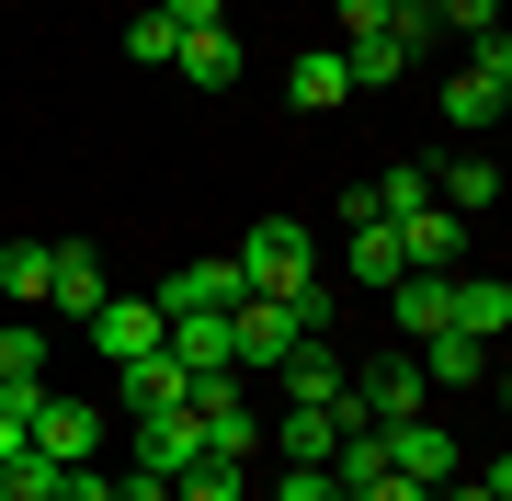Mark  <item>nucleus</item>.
I'll return each instance as SVG.
<instances>
[{"label": "nucleus", "instance_id": "f257e3e1", "mask_svg": "<svg viewBox=\"0 0 512 501\" xmlns=\"http://www.w3.org/2000/svg\"><path fill=\"white\" fill-rule=\"evenodd\" d=\"M239 274H251V297H285L296 319H308V342L330 331V285L308 274V228L296 217H262L251 240H239Z\"/></svg>", "mask_w": 512, "mask_h": 501}, {"label": "nucleus", "instance_id": "f03ea898", "mask_svg": "<svg viewBox=\"0 0 512 501\" xmlns=\"http://www.w3.org/2000/svg\"><path fill=\"white\" fill-rule=\"evenodd\" d=\"M501 103H512V35H478V57L444 80V126L478 137V126H501Z\"/></svg>", "mask_w": 512, "mask_h": 501}, {"label": "nucleus", "instance_id": "7ed1b4c3", "mask_svg": "<svg viewBox=\"0 0 512 501\" xmlns=\"http://www.w3.org/2000/svg\"><path fill=\"white\" fill-rule=\"evenodd\" d=\"M296 342H308V319H296L285 297H239V308H228V365H239V376H262V365H285Z\"/></svg>", "mask_w": 512, "mask_h": 501}, {"label": "nucleus", "instance_id": "20e7f679", "mask_svg": "<svg viewBox=\"0 0 512 501\" xmlns=\"http://www.w3.org/2000/svg\"><path fill=\"white\" fill-rule=\"evenodd\" d=\"M80 331H92V353H103L114 376H126V365H148V353H160V331H171V319L148 308V297H103L92 319H80Z\"/></svg>", "mask_w": 512, "mask_h": 501}, {"label": "nucleus", "instance_id": "39448f33", "mask_svg": "<svg viewBox=\"0 0 512 501\" xmlns=\"http://www.w3.org/2000/svg\"><path fill=\"white\" fill-rule=\"evenodd\" d=\"M103 433H114V422H103L92 399H57V388L35 399V456H57V467H103Z\"/></svg>", "mask_w": 512, "mask_h": 501}, {"label": "nucleus", "instance_id": "423d86ee", "mask_svg": "<svg viewBox=\"0 0 512 501\" xmlns=\"http://www.w3.org/2000/svg\"><path fill=\"white\" fill-rule=\"evenodd\" d=\"M251 297V274H239V251H217V262H183V274H160V319H194V308H239Z\"/></svg>", "mask_w": 512, "mask_h": 501}, {"label": "nucleus", "instance_id": "0eeeda50", "mask_svg": "<svg viewBox=\"0 0 512 501\" xmlns=\"http://www.w3.org/2000/svg\"><path fill=\"white\" fill-rule=\"evenodd\" d=\"M387 228H399V262H410V274H467V217L421 205V217H387Z\"/></svg>", "mask_w": 512, "mask_h": 501}, {"label": "nucleus", "instance_id": "6e6552de", "mask_svg": "<svg viewBox=\"0 0 512 501\" xmlns=\"http://www.w3.org/2000/svg\"><path fill=\"white\" fill-rule=\"evenodd\" d=\"M114 297V274H103V251H80V240H57V262H46V308L57 319H69V331H80V319H92Z\"/></svg>", "mask_w": 512, "mask_h": 501}, {"label": "nucleus", "instance_id": "1a4fd4ad", "mask_svg": "<svg viewBox=\"0 0 512 501\" xmlns=\"http://www.w3.org/2000/svg\"><path fill=\"white\" fill-rule=\"evenodd\" d=\"M387 467L421 490H444V479H467V456H456V433H433V422H387Z\"/></svg>", "mask_w": 512, "mask_h": 501}, {"label": "nucleus", "instance_id": "9d476101", "mask_svg": "<svg viewBox=\"0 0 512 501\" xmlns=\"http://www.w3.org/2000/svg\"><path fill=\"white\" fill-rule=\"evenodd\" d=\"M353 399H365L376 422H421V399H433V376H421V353H387L376 376H353Z\"/></svg>", "mask_w": 512, "mask_h": 501}, {"label": "nucleus", "instance_id": "9b49d317", "mask_svg": "<svg viewBox=\"0 0 512 501\" xmlns=\"http://www.w3.org/2000/svg\"><path fill=\"white\" fill-rule=\"evenodd\" d=\"M194 445H205V433H194V410H137V422H126V467H160V479H171Z\"/></svg>", "mask_w": 512, "mask_h": 501}, {"label": "nucleus", "instance_id": "f8f14e48", "mask_svg": "<svg viewBox=\"0 0 512 501\" xmlns=\"http://www.w3.org/2000/svg\"><path fill=\"white\" fill-rule=\"evenodd\" d=\"M160 353H171V365H194V376H239V365H228V308L171 319V331H160Z\"/></svg>", "mask_w": 512, "mask_h": 501}, {"label": "nucleus", "instance_id": "ddd939ff", "mask_svg": "<svg viewBox=\"0 0 512 501\" xmlns=\"http://www.w3.org/2000/svg\"><path fill=\"white\" fill-rule=\"evenodd\" d=\"M387 297H399V331H410V342L456 331V274H399V285H387Z\"/></svg>", "mask_w": 512, "mask_h": 501}, {"label": "nucleus", "instance_id": "4468645a", "mask_svg": "<svg viewBox=\"0 0 512 501\" xmlns=\"http://www.w3.org/2000/svg\"><path fill=\"white\" fill-rule=\"evenodd\" d=\"M171 69H183L194 92H228V80H239V35H228V23H194V35L171 46Z\"/></svg>", "mask_w": 512, "mask_h": 501}, {"label": "nucleus", "instance_id": "2eb2a0df", "mask_svg": "<svg viewBox=\"0 0 512 501\" xmlns=\"http://www.w3.org/2000/svg\"><path fill=\"white\" fill-rule=\"evenodd\" d=\"M274 376H285V410H296V399H319V410H330V399L353 388V365H342V353H330V342H296V353H285Z\"/></svg>", "mask_w": 512, "mask_h": 501}, {"label": "nucleus", "instance_id": "dca6fc26", "mask_svg": "<svg viewBox=\"0 0 512 501\" xmlns=\"http://www.w3.org/2000/svg\"><path fill=\"white\" fill-rule=\"evenodd\" d=\"M342 262H353V285H376V297H387V285L410 274V262H399V228H387V217H365V228H342Z\"/></svg>", "mask_w": 512, "mask_h": 501}, {"label": "nucleus", "instance_id": "f3484780", "mask_svg": "<svg viewBox=\"0 0 512 501\" xmlns=\"http://www.w3.org/2000/svg\"><path fill=\"white\" fill-rule=\"evenodd\" d=\"M433 205H444V217H490V205H501V160H444L433 171Z\"/></svg>", "mask_w": 512, "mask_h": 501}, {"label": "nucleus", "instance_id": "a211bd4d", "mask_svg": "<svg viewBox=\"0 0 512 501\" xmlns=\"http://www.w3.org/2000/svg\"><path fill=\"white\" fill-rule=\"evenodd\" d=\"M456 331L467 342H501L512 331V285L501 274H456Z\"/></svg>", "mask_w": 512, "mask_h": 501}, {"label": "nucleus", "instance_id": "6ab92c4d", "mask_svg": "<svg viewBox=\"0 0 512 501\" xmlns=\"http://www.w3.org/2000/svg\"><path fill=\"white\" fill-rule=\"evenodd\" d=\"M285 92H296V114H330V103H353V80H342V46H308L285 69Z\"/></svg>", "mask_w": 512, "mask_h": 501}, {"label": "nucleus", "instance_id": "aec40b11", "mask_svg": "<svg viewBox=\"0 0 512 501\" xmlns=\"http://www.w3.org/2000/svg\"><path fill=\"white\" fill-rule=\"evenodd\" d=\"M126 410H194V365H171V353L126 365Z\"/></svg>", "mask_w": 512, "mask_h": 501}, {"label": "nucleus", "instance_id": "412c9836", "mask_svg": "<svg viewBox=\"0 0 512 501\" xmlns=\"http://www.w3.org/2000/svg\"><path fill=\"white\" fill-rule=\"evenodd\" d=\"M171 501H251V479H239V456H183V467H171Z\"/></svg>", "mask_w": 512, "mask_h": 501}, {"label": "nucleus", "instance_id": "4be33fe9", "mask_svg": "<svg viewBox=\"0 0 512 501\" xmlns=\"http://www.w3.org/2000/svg\"><path fill=\"white\" fill-rule=\"evenodd\" d=\"M0 388H12V399H46V331H35V319L0 331Z\"/></svg>", "mask_w": 512, "mask_h": 501}, {"label": "nucleus", "instance_id": "5701e85b", "mask_svg": "<svg viewBox=\"0 0 512 501\" xmlns=\"http://www.w3.org/2000/svg\"><path fill=\"white\" fill-rule=\"evenodd\" d=\"M478 365H490V342H467V331L421 342V376H433V388H478Z\"/></svg>", "mask_w": 512, "mask_h": 501}, {"label": "nucleus", "instance_id": "b1692460", "mask_svg": "<svg viewBox=\"0 0 512 501\" xmlns=\"http://www.w3.org/2000/svg\"><path fill=\"white\" fill-rule=\"evenodd\" d=\"M46 262H57V240H12V251H0V297H12V308H46Z\"/></svg>", "mask_w": 512, "mask_h": 501}, {"label": "nucleus", "instance_id": "393cba45", "mask_svg": "<svg viewBox=\"0 0 512 501\" xmlns=\"http://www.w3.org/2000/svg\"><path fill=\"white\" fill-rule=\"evenodd\" d=\"M365 194H376V217H421V205H433V160H387Z\"/></svg>", "mask_w": 512, "mask_h": 501}, {"label": "nucleus", "instance_id": "a878e982", "mask_svg": "<svg viewBox=\"0 0 512 501\" xmlns=\"http://www.w3.org/2000/svg\"><path fill=\"white\" fill-rule=\"evenodd\" d=\"M421 12H433V35L444 23H456V35H501V0H421Z\"/></svg>", "mask_w": 512, "mask_h": 501}, {"label": "nucleus", "instance_id": "bb28decb", "mask_svg": "<svg viewBox=\"0 0 512 501\" xmlns=\"http://www.w3.org/2000/svg\"><path fill=\"white\" fill-rule=\"evenodd\" d=\"M171 46H183V23H160V12L126 23V57H148V69H171Z\"/></svg>", "mask_w": 512, "mask_h": 501}, {"label": "nucleus", "instance_id": "cd10ccee", "mask_svg": "<svg viewBox=\"0 0 512 501\" xmlns=\"http://www.w3.org/2000/svg\"><path fill=\"white\" fill-rule=\"evenodd\" d=\"M262 501H342V490H330V467H285V479L262 490Z\"/></svg>", "mask_w": 512, "mask_h": 501}, {"label": "nucleus", "instance_id": "c85d7f7f", "mask_svg": "<svg viewBox=\"0 0 512 501\" xmlns=\"http://www.w3.org/2000/svg\"><path fill=\"white\" fill-rule=\"evenodd\" d=\"M46 501H114V479H103V467H57V490Z\"/></svg>", "mask_w": 512, "mask_h": 501}, {"label": "nucleus", "instance_id": "c756f323", "mask_svg": "<svg viewBox=\"0 0 512 501\" xmlns=\"http://www.w3.org/2000/svg\"><path fill=\"white\" fill-rule=\"evenodd\" d=\"M353 501H433V490H421V479H399V467H376V479L353 490Z\"/></svg>", "mask_w": 512, "mask_h": 501}, {"label": "nucleus", "instance_id": "7c9ffc66", "mask_svg": "<svg viewBox=\"0 0 512 501\" xmlns=\"http://www.w3.org/2000/svg\"><path fill=\"white\" fill-rule=\"evenodd\" d=\"M330 12H342V35H376V23L399 12V0H330Z\"/></svg>", "mask_w": 512, "mask_h": 501}, {"label": "nucleus", "instance_id": "2f4dec72", "mask_svg": "<svg viewBox=\"0 0 512 501\" xmlns=\"http://www.w3.org/2000/svg\"><path fill=\"white\" fill-rule=\"evenodd\" d=\"M114 501H171V479H160V467H126V479H114Z\"/></svg>", "mask_w": 512, "mask_h": 501}, {"label": "nucleus", "instance_id": "473e14b6", "mask_svg": "<svg viewBox=\"0 0 512 501\" xmlns=\"http://www.w3.org/2000/svg\"><path fill=\"white\" fill-rule=\"evenodd\" d=\"M148 12H160V23H183V35H194V23H217V0H148Z\"/></svg>", "mask_w": 512, "mask_h": 501}]
</instances>
